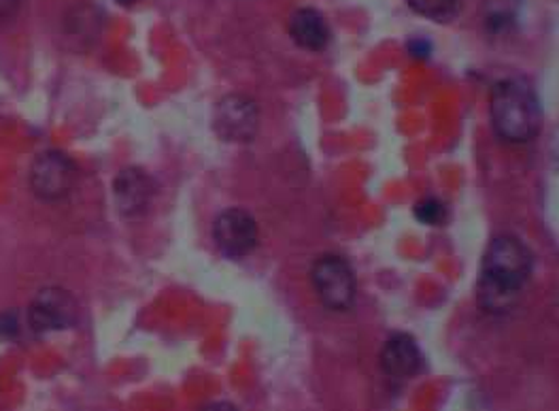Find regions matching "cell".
Returning <instances> with one entry per match:
<instances>
[{"label":"cell","mask_w":559,"mask_h":411,"mask_svg":"<svg viewBox=\"0 0 559 411\" xmlns=\"http://www.w3.org/2000/svg\"><path fill=\"white\" fill-rule=\"evenodd\" d=\"M534 271L530 247L515 235H498L489 242L480 262V307L487 314H509L520 305Z\"/></svg>","instance_id":"1"},{"label":"cell","mask_w":559,"mask_h":411,"mask_svg":"<svg viewBox=\"0 0 559 411\" xmlns=\"http://www.w3.org/2000/svg\"><path fill=\"white\" fill-rule=\"evenodd\" d=\"M496 134L509 143H527L540 130V105L534 87L520 78L496 83L489 103Z\"/></svg>","instance_id":"2"},{"label":"cell","mask_w":559,"mask_h":411,"mask_svg":"<svg viewBox=\"0 0 559 411\" xmlns=\"http://www.w3.org/2000/svg\"><path fill=\"white\" fill-rule=\"evenodd\" d=\"M311 284L321 305L330 312H349L356 303V275L343 256H320L311 269Z\"/></svg>","instance_id":"3"},{"label":"cell","mask_w":559,"mask_h":411,"mask_svg":"<svg viewBox=\"0 0 559 411\" xmlns=\"http://www.w3.org/2000/svg\"><path fill=\"white\" fill-rule=\"evenodd\" d=\"M80 171L62 152H45L31 168V188L45 203L64 201L78 186Z\"/></svg>","instance_id":"4"},{"label":"cell","mask_w":559,"mask_h":411,"mask_svg":"<svg viewBox=\"0 0 559 411\" xmlns=\"http://www.w3.org/2000/svg\"><path fill=\"white\" fill-rule=\"evenodd\" d=\"M80 318V305L69 290L51 289L39 290L33 298L28 309L31 327L37 332H51V330L71 329Z\"/></svg>","instance_id":"5"},{"label":"cell","mask_w":559,"mask_h":411,"mask_svg":"<svg viewBox=\"0 0 559 411\" xmlns=\"http://www.w3.org/2000/svg\"><path fill=\"white\" fill-rule=\"evenodd\" d=\"M213 242L228 258H242L260 242L258 222L242 209H228L213 222Z\"/></svg>","instance_id":"6"},{"label":"cell","mask_w":559,"mask_h":411,"mask_svg":"<svg viewBox=\"0 0 559 411\" xmlns=\"http://www.w3.org/2000/svg\"><path fill=\"white\" fill-rule=\"evenodd\" d=\"M213 126L217 134L226 141H235V143L251 141L260 128L258 103H253L242 94L226 96L215 107Z\"/></svg>","instance_id":"7"},{"label":"cell","mask_w":559,"mask_h":411,"mask_svg":"<svg viewBox=\"0 0 559 411\" xmlns=\"http://www.w3.org/2000/svg\"><path fill=\"white\" fill-rule=\"evenodd\" d=\"M379 365L388 377L408 379L421 371L424 354L419 343L411 334L399 332L385 341L379 356Z\"/></svg>","instance_id":"8"},{"label":"cell","mask_w":559,"mask_h":411,"mask_svg":"<svg viewBox=\"0 0 559 411\" xmlns=\"http://www.w3.org/2000/svg\"><path fill=\"white\" fill-rule=\"evenodd\" d=\"M116 203L126 218H139L154 199V184L141 168H126L116 179Z\"/></svg>","instance_id":"9"},{"label":"cell","mask_w":559,"mask_h":411,"mask_svg":"<svg viewBox=\"0 0 559 411\" xmlns=\"http://www.w3.org/2000/svg\"><path fill=\"white\" fill-rule=\"evenodd\" d=\"M289 37L302 49L323 51L332 42V31L320 11L298 9L289 20Z\"/></svg>","instance_id":"10"},{"label":"cell","mask_w":559,"mask_h":411,"mask_svg":"<svg viewBox=\"0 0 559 411\" xmlns=\"http://www.w3.org/2000/svg\"><path fill=\"white\" fill-rule=\"evenodd\" d=\"M408 7L435 22H449L460 11V0H408Z\"/></svg>","instance_id":"11"},{"label":"cell","mask_w":559,"mask_h":411,"mask_svg":"<svg viewBox=\"0 0 559 411\" xmlns=\"http://www.w3.org/2000/svg\"><path fill=\"white\" fill-rule=\"evenodd\" d=\"M415 218H417L421 224L440 226V224H444V220H447V207H444V203H440L439 199H435V197H426V199H421V201L415 206Z\"/></svg>","instance_id":"12"},{"label":"cell","mask_w":559,"mask_h":411,"mask_svg":"<svg viewBox=\"0 0 559 411\" xmlns=\"http://www.w3.org/2000/svg\"><path fill=\"white\" fill-rule=\"evenodd\" d=\"M22 0H0V22L11 20L20 11Z\"/></svg>","instance_id":"13"},{"label":"cell","mask_w":559,"mask_h":411,"mask_svg":"<svg viewBox=\"0 0 559 411\" xmlns=\"http://www.w3.org/2000/svg\"><path fill=\"white\" fill-rule=\"evenodd\" d=\"M408 51L417 58H428L430 56V43L424 42V39H415V42L408 43Z\"/></svg>","instance_id":"14"},{"label":"cell","mask_w":559,"mask_h":411,"mask_svg":"<svg viewBox=\"0 0 559 411\" xmlns=\"http://www.w3.org/2000/svg\"><path fill=\"white\" fill-rule=\"evenodd\" d=\"M116 2H120V4H126V7H128V4H134L136 0H116Z\"/></svg>","instance_id":"15"}]
</instances>
